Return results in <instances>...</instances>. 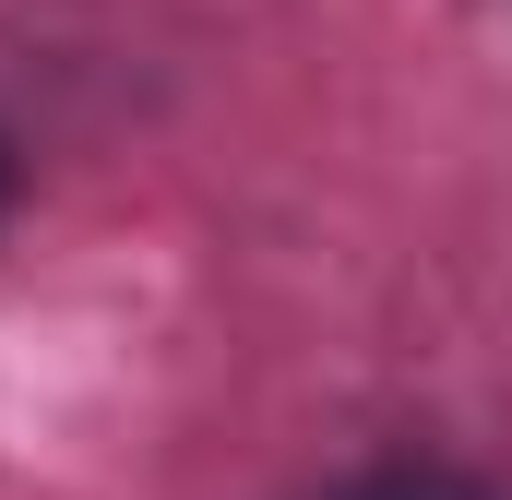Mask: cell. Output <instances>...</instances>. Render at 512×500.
Wrapping results in <instances>:
<instances>
[{
	"label": "cell",
	"instance_id": "obj_1",
	"mask_svg": "<svg viewBox=\"0 0 512 500\" xmlns=\"http://www.w3.org/2000/svg\"><path fill=\"white\" fill-rule=\"evenodd\" d=\"M310 500H501L489 477H465V465H370V477H334V489Z\"/></svg>",
	"mask_w": 512,
	"mask_h": 500
},
{
	"label": "cell",
	"instance_id": "obj_2",
	"mask_svg": "<svg viewBox=\"0 0 512 500\" xmlns=\"http://www.w3.org/2000/svg\"><path fill=\"white\" fill-rule=\"evenodd\" d=\"M0 215H12V131H0Z\"/></svg>",
	"mask_w": 512,
	"mask_h": 500
}]
</instances>
